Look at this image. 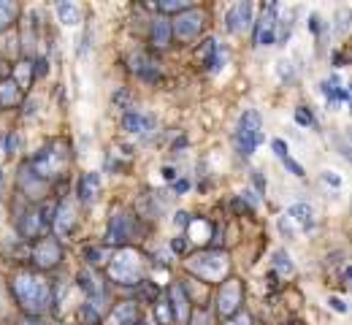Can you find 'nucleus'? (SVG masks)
Returning <instances> with one entry per match:
<instances>
[{
  "label": "nucleus",
  "mask_w": 352,
  "mask_h": 325,
  "mask_svg": "<svg viewBox=\"0 0 352 325\" xmlns=\"http://www.w3.org/2000/svg\"><path fill=\"white\" fill-rule=\"evenodd\" d=\"M258 144H263L260 114H258V111H244L241 119H239V130H236V149H239V155L249 157Z\"/></svg>",
  "instance_id": "obj_1"
},
{
  "label": "nucleus",
  "mask_w": 352,
  "mask_h": 325,
  "mask_svg": "<svg viewBox=\"0 0 352 325\" xmlns=\"http://www.w3.org/2000/svg\"><path fill=\"white\" fill-rule=\"evenodd\" d=\"M17 296L19 301L24 303L27 309H41L44 303H46L49 298V284L41 282V279H35V277H19L17 282Z\"/></svg>",
  "instance_id": "obj_2"
},
{
  "label": "nucleus",
  "mask_w": 352,
  "mask_h": 325,
  "mask_svg": "<svg viewBox=\"0 0 352 325\" xmlns=\"http://www.w3.org/2000/svg\"><path fill=\"white\" fill-rule=\"evenodd\" d=\"M276 3H268L263 8V17H260V24H258V44L260 46H268L274 44V27H276Z\"/></svg>",
  "instance_id": "obj_3"
},
{
  "label": "nucleus",
  "mask_w": 352,
  "mask_h": 325,
  "mask_svg": "<svg viewBox=\"0 0 352 325\" xmlns=\"http://www.w3.org/2000/svg\"><path fill=\"white\" fill-rule=\"evenodd\" d=\"M122 125H125V130H130V133H147V130H152L154 116L138 114V111H130V114H125Z\"/></svg>",
  "instance_id": "obj_4"
},
{
  "label": "nucleus",
  "mask_w": 352,
  "mask_h": 325,
  "mask_svg": "<svg viewBox=\"0 0 352 325\" xmlns=\"http://www.w3.org/2000/svg\"><path fill=\"white\" fill-rule=\"evenodd\" d=\"M249 17H252V6L249 3H239L228 11V27L230 30H241L249 24Z\"/></svg>",
  "instance_id": "obj_5"
},
{
  "label": "nucleus",
  "mask_w": 352,
  "mask_h": 325,
  "mask_svg": "<svg viewBox=\"0 0 352 325\" xmlns=\"http://www.w3.org/2000/svg\"><path fill=\"white\" fill-rule=\"evenodd\" d=\"M203 54H206V68L214 73L220 68V49H217V41H203Z\"/></svg>",
  "instance_id": "obj_6"
},
{
  "label": "nucleus",
  "mask_w": 352,
  "mask_h": 325,
  "mask_svg": "<svg viewBox=\"0 0 352 325\" xmlns=\"http://www.w3.org/2000/svg\"><path fill=\"white\" fill-rule=\"evenodd\" d=\"M125 238H128V228H125V217L122 214H117L111 220V228H109V241H117V244H122Z\"/></svg>",
  "instance_id": "obj_7"
},
{
  "label": "nucleus",
  "mask_w": 352,
  "mask_h": 325,
  "mask_svg": "<svg viewBox=\"0 0 352 325\" xmlns=\"http://www.w3.org/2000/svg\"><path fill=\"white\" fill-rule=\"evenodd\" d=\"M290 217H295V220H298L306 231L314 225V220H311V209L306 206V203H295V206H290Z\"/></svg>",
  "instance_id": "obj_8"
},
{
  "label": "nucleus",
  "mask_w": 352,
  "mask_h": 325,
  "mask_svg": "<svg viewBox=\"0 0 352 325\" xmlns=\"http://www.w3.org/2000/svg\"><path fill=\"white\" fill-rule=\"evenodd\" d=\"M152 38H154L157 46H165V44H168V24H165V19H154Z\"/></svg>",
  "instance_id": "obj_9"
},
{
  "label": "nucleus",
  "mask_w": 352,
  "mask_h": 325,
  "mask_svg": "<svg viewBox=\"0 0 352 325\" xmlns=\"http://www.w3.org/2000/svg\"><path fill=\"white\" fill-rule=\"evenodd\" d=\"M339 84H341L339 76H330V79H325L323 84H320V90H323V95H325L328 100H336V98H339V90H341Z\"/></svg>",
  "instance_id": "obj_10"
},
{
  "label": "nucleus",
  "mask_w": 352,
  "mask_h": 325,
  "mask_svg": "<svg viewBox=\"0 0 352 325\" xmlns=\"http://www.w3.org/2000/svg\"><path fill=\"white\" fill-rule=\"evenodd\" d=\"M114 320L117 323H133L135 320V303H122L114 309Z\"/></svg>",
  "instance_id": "obj_11"
},
{
  "label": "nucleus",
  "mask_w": 352,
  "mask_h": 325,
  "mask_svg": "<svg viewBox=\"0 0 352 325\" xmlns=\"http://www.w3.org/2000/svg\"><path fill=\"white\" fill-rule=\"evenodd\" d=\"M57 14H60V19H63L65 24H76V19H79L76 6H70V3H60V6H57Z\"/></svg>",
  "instance_id": "obj_12"
},
{
  "label": "nucleus",
  "mask_w": 352,
  "mask_h": 325,
  "mask_svg": "<svg viewBox=\"0 0 352 325\" xmlns=\"http://www.w3.org/2000/svg\"><path fill=\"white\" fill-rule=\"evenodd\" d=\"M98 185H100L98 174H87V176H84V182H82V190H79V195L87 201V198H89V190H98Z\"/></svg>",
  "instance_id": "obj_13"
},
{
  "label": "nucleus",
  "mask_w": 352,
  "mask_h": 325,
  "mask_svg": "<svg viewBox=\"0 0 352 325\" xmlns=\"http://www.w3.org/2000/svg\"><path fill=\"white\" fill-rule=\"evenodd\" d=\"M35 257H38L41 263H54V260H57V247H54V244H52V247L44 244L41 252H35Z\"/></svg>",
  "instance_id": "obj_14"
},
{
  "label": "nucleus",
  "mask_w": 352,
  "mask_h": 325,
  "mask_svg": "<svg viewBox=\"0 0 352 325\" xmlns=\"http://www.w3.org/2000/svg\"><path fill=\"white\" fill-rule=\"evenodd\" d=\"M295 122H298V125H311V122H314V116H311V111H306V109H298L295 111Z\"/></svg>",
  "instance_id": "obj_15"
},
{
  "label": "nucleus",
  "mask_w": 352,
  "mask_h": 325,
  "mask_svg": "<svg viewBox=\"0 0 352 325\" xmlns=\"http://www.w3.org/2000/svg\"><path fill=\"white\" fill-rule=\"evenodd\" d=\"M276 266H279V268H285V271H293V263H290V257L287 255H285V252H276Z\"/></svg>",
  "instance_id": "obj_16"
},
{
  "label": "nucleus",
  "mask_w": 352,
  "mask_h": 325,
  "mask_svg": "<svg viewBox=\"0 0 352 325\" xmlns=\"http://www.w3.org/2000/svg\"><path fill=\"white\" fill-rule=\"evenodd\" d=\"M282 162H285V168H290V171H293L295 176H304V168H301V165H298V162L293 160V157H285V160H282Z\"/></svg>",
  "instance_id": "obj_17"
},
{
  "label": "nucleus",
  "mask_w": 352,
  "mask_h": 325,
  "mask_svg": "<svg viewBox=\"0 0 352 325\" xmlns=\"http://www.w3.org/2000/svg\"><path fill=\"white\" fill-rule=\"evenodd\" d=\"M274 152L282 157V160H285V157H290V155H287V144H285V141H279V139L274 141Z\"/></svg>",
  "instance_id": "obj_18"
},
{
  "label": "nucleus",
  "mask_w": 352,
  "mask_h": 325,
  "mask_svg": "<svg viewBox=\"0 0 352 325\" xmlns=\"http://www.w3.org/2000/svg\"><path fill=\"white\" fill-rule=\"evenodd\" d=\"M328 303H330V306H333L339 314H344V312H347V306H344V301H341V298H330Z\"/></svg>",
  "instance_id": "obj_19"
},
{
  "label": "nucleus",
  "mask_w": 352,
  "mask_h": 325,
  "mask_svg": "<svg viewBox=\"0 0 352 325\" xmlns=\"http://www.w3.org/2000/svg\"><path fill=\"white\" fill-rule=\"evenodd\" d=\"M323 182H325V185H333V187H341V179H339V176H330L328 171L323 174Z\"/></svg>",
  "instance_id": "obj_20"
},
{
  "label": "nucleus",
  "mask_w": 352,
  "mask_h": 325,
  "mask_svg": "<svg viewBox=\"0 0 352 325\" xmlns=\"http://www.w3.org/2000/svg\"><path fill=\"white\" fill-rule=\"evenodd\" d=\"M187 187H190V182H187V179H182V182H176V185H174V190H176V192H184Z\"/></svg>",
  "instance_id": "obj_21"
},
{
  "label": "nucleus",
  "mask_w": 352,
  "mask_h": 325,
  "mask_svg": "<svg viewBox=\"0 0 352 325\" xmlns=\"http://www.w3.org/2000/svg\"><path fill=\"white\" fill-rule=\"evenodd\" d=\"M306 24H309V27L317 33V30H320V17H309V22H306Z\"/></svg>",
  "instance_id": "obj_22"
},
{
  "label": "nucleus",
  "mask_w": 352,
  "mask_h": 325,
  "mask_svg": "<svg viewBox=\"0 0 352 325\" xmlns=\"http://www.w3.org/2000/svg\"><path fill=\"white\" fill-rule=\"evenodd\" d=\"M252 179H255V185H258V190H265V182L260 179V174H258V171L252 174Z\"/></svg>",
  "instance_id": "obj_23"
},
{
  "label": "nucleus",
  "mask_w": 352,
  "mask_h": 325,
  "mask_svg": "<svg viewBox=\"0 0 352 325\" xmlns=\"http://www.w3.org/2000/svg\"><path fill=\"white\" fill-rule=\"evenodd\" d=\"M163 176H165V179H174V176H176V171L171 168V165H165V168H163Z\"/></svg>",
  "instance_id": "obj_24"
},
{
  "label": "nucleus",
  "mask_w": 352,
  "mask_h": 325,
  "mask_svg": "<svg viewBox=\"0 0 352 325\" xmlns=\"http://www.w3.org/2000/svg\"><path fill=\"white\" fill-rule=\"evenodd\" d=\"M176 225H187V214H184V211H179V214H176Z\"/></svg>",
  "instance_id": "obj_25"
},
{
  "label": "nucleus",
  "mask_w": 352,
  "mask_h": 325,
  "mask_svg": "<svg viewBox=\"0 0 352 325\" xmlns=\"http://www.w3.org/2000/svg\"><path fill=\"white\" fill-rule=\"evenodd\" d=\"M174 250H176V252L184 250V241H182V238H176V241H174Z\"/></svg>",
  "instance_id": "obj_26"
}]
</instances>
